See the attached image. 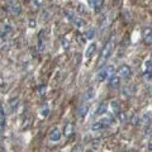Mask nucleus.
I'll return each instance as SVG.
<instances>
[{"label": "nucleus", "instance_id": "9b49d317", "mask_svg": "<svg viewBox=\"0 0 152 152\" xmlns=\"http://www.w3.org/2000/svg\"><path fill=\"white\" fill-rule=\"evenodd\" d=\"M74 133V124L72 123H67L65 125V129H63V134H65L66 137H71Z\"/></svg>", "mask_w": 152, "mask_h": 152}, {"label": "nucleus", "instance_id": "bb28decb", "mask_svg": "<svg viewBox=\"0 0 152 152\" xmlns=\"http://www.w3.org/2000/svg\"><path fill=\"white\" fill-rule=\"evenodd\" d=\"M150 151H152V143H150Z\"/></svg>", "mask_w": 152, "mask_h": 152}, {"label": "nucleus", "instance_id": "f3484780", "mask_svg": "<svg viewBox=\"0 0 152 152\" xmlns=\"http://www.w3.org/2000/svg\"><path fill=\"white\" fill-rule=\"evenodd\" d=\"M92 98H94V90H91V89H90V90H87V91L85 92V94H84L82 100H84V101H86V103H87V101H90Z\"/></svg>", "mask_w": 152, "mask_h": 152}, {"label": "nucleus", "instance_id": "ddd939ff", "mask_svg": "<svg viewBox=\"0 0 152 152\" xmlns=\"http://www.w3.org/2000/svg\"><path fill=\"white\" fill-rule=\"evenodd\" d=\"M119 82H120V77H119V76H117L115 74H114L112 77L109 79V84H110L112 87H117L118 85H119Z\"/></svg>", "mask_w": 152, "mask_h": 152}, {"label": "nucleus", "instance_id": "dca6fc26", "mask_svg": "<svg viewBox=\"0 0 152 152\" xmlns=\"http://www.w3.org/2000/svg\"><path fill=\"white\" fill-rule=\"evenodd\" d=\"M104 128H105V125L103 124V122H101V120L95 122V123L91 125V130H101V129H104Z\"/></svg>", "mask_w": 152, "mask_h": 152}, {"label": "nucleus", "instance_id": "a878e982", "mask_svg": "<svg viewBox=\"0 0 152 152\" xmlns=\"http://www.w3.org/2000/svg\"><path fill=\"white\" fill-rule=\"evenodd\" d=\"M42 4V0H33V6L34 8H39Z\"/></svg>", "mask_w": 152, "mask_h": 152}, {"label": "nucleus", "instance_id": "39448f33", "mask_svg": "<svg viewBox=\"0 0 152 152\" xmlns=\"http://www.w3.org/2000/svg\"><path fill=\"white\" fill-rule=\"evenodd\" d=\"M130 75H132V70H130V67L127 66V65L120 66L119 70H118V76H119L120 79H128Z\"/></svg>", "mask_w": 152, "mask_h": 152}, {"label": "nucleus", "instance_id": "393cba45", "mask_svg": "<svg viewBox=\"0 0 152 152\" xmlns=\"http://www.w3.org/2000/svg\"><path fill=\"white\" fill-rule=\"evenodd\" d=\"M151 120V113H147L142 117V123H147V122Z\"/></svg>", "mask_w": 152, "mask_h": 152}, {"label": "nucleus", "instance_id": "f257e3e1", "mask_svg": "<svg viewBox=\"0 0 152 152\" xmlns=\"http://www.w3.org/2000/svg\"><path fill=\"white\" fill-rule=\"evenodd\" d=\"M113 48H114V42L108 41L103 47V49H101V52H100V57H99V61H98V66L100 67V69L104 66V63H107L108 58L110 57V54L113 52Z\"/></svg>", "mask_w": 152, "mask_h": 152}, {"label": "nucleus", "instance_id": "7ed1b4c3", "mask_svg": "<svg viewBox=\"0 0 152 152\" xmlns=\"http://www.w3.org/2000/svg\"><path fill=\"white\" fill-rule=\"evenodd\" d=\"M65 15H66V18L70 20L71 23H72L75 27H77V28H81L85 25V22L81 19V18H79L77 15H75L72 11H70V10H65Z\"/></svg>", "mask_w": 152, "mask_h": 152}, {"label": "nucleus", "instance_id": "6ab92c4d", "mask_svg": "<svg viewBox=\"0 0 152 152\" xmlns=\"http://www.w3.org/2000/svg\"><path fill=\"white\" fill-rule=\"evenodd\" d=\"M39 114H41L42 118L47 117L48 114H49V108H48V105H43V107H42V109L39 110Z\"/></svg>", "mask_w": 152, "mask_h": 152}, {"label": "nucleus", "instance_id": "f8f14e48", "mask_svg": "<svg viewBox=\"0 0 152 152\" xmlns=\"http://www.w3.org/2000/svg\"><path fill=\"white\" fill-rule=\"evenodd\" d=\"M4 128H5V114H4L3 108L0 107V133L4 132Z\"/></svg>", "mask_w": 152, "mask_h": 152}, {"label": "nucleus", "instance_id": "5701e85b", "mask_svg": "<svg viewBox=\"0 0 152 152\" xmlns=\"http://www.w3.org/2000/svg\"><path fill=\"white\" fill-rule=\"evenodd\" d=\"M16 105H18V98H14V99H11L10 100V104H9V107L11 110H14V109H16Z\"/></svg>", "mask_w": 152, "mask_h": 152}, {"label": "nucleus", "instance_id": "1a4fd4ad", "mask_svg": "<svg viewBox=\"0 0 152 152\" xmlns=\"http://www.w3.org/2000/svg\"><path fill=\"white\" fill-rule=\"evenodd\" d=\"M87 110H89L87 103H86V104H82V105H80V107L77 108V115H79V118H80V119H82V118L86 115Z\"/></svg>", "mask_w": 152, "mask_h": 152}, {"label": "nucleus", "instance_id": "c85d7f7f", "mask_svg": "<svg viewBox=\"0 0 152 152\" xmlns=\"http://www.w3.org/2000/svg\"><path fill=\"white\" fill-rule=\"evenodd\" d=\"M124 152H128V151H124Z\"/></svg>", "mask_w": 152, "mask_h": 152}, {"label": "nucleus", "instance_id": "423d86ee", "mask_svg": "<svg viewBox=\"0 0 152 152\" xmlns=\"http://www.w3.org/2000/svg\"><path fill=\"white\" fill-rule=\"evenodd\" d=\"M37 46H38V51L42 52L44 49V46H46V36H44V31H41L38 33V39H37Z\"/></svg>", "mask_w": 152, "mask_h": 152}, {"label": "nucleus", "instance_id": "0eeeda50", "mask_svg": "<svg viewBox=\"0 0 152 152\" xmlns=\"http://www.w3.org/2000/svg\"><path fill=\"white\" fill-rule=\"evenodd\" d=\"M109 108V104L107 103V101H101V103L96 107V110H95V115H103V114L107 113Z\"/></svg>", "mask_w": 152, "mask_h": 152}, {"label": "nucleus", "instance_id": "a211bd4d", "mask_svg": "<svg viewBox=\"0 0 152 152\" xmlns=\"http://www.w3.org/2000/svg\"><path fill=\"white\" fill-rule=\"evenodd\" d=\"M110 107H112V110L114 114H118L120 112V108H119V103H118L117 100H113L110 103Z\"/></svg>", "mask_w": 152, "mask_h": 152}, {"label": "nucleus", "instance_id": "4468645a", "mask_svg": "<svg viewBox=\"0 0 152 152\" xmlns=\"http://www.w3.org/2000/svg\"><path fill=\"white\" fill-rule=\"evenodd\" d=\"M143 32H145V42L147 44H152V29L146 28Z\"/></svg>", "mask_w": 152, "mask_h": 152}, {"label": "nucleus", "instance_id": "20e7f679", "mask_svg": "<svg viewBox=\"0 0 152 152\" xmlns=\"http://www.w3.org/2000/svg\"><path fill=\"white\" fill-rule=\"evenodd\" d=\"M62 137V132H61V129L58 128V127H54V128L51 129V132L48 134V138H49V141H52V142H58L61 139Z\"/></svg>", "mask_w": 152, "mask_h": 152}, {"label": "nucleus", "instance_id": "cd10ccee", "mask_svg": "<svg viewBox=\"0 0 152 152\" xmlns=\"http://www.w3.org/2000/svg\"><path fill=\"white\" fill-rule=\"evenodd\" d=\"M0 152H3V151H1V150H0Z\"/></svg>", "mask_w": 152, "mask_h": 152}, {"label": "nucleus", "instance_id": "f03ea898", "mask_svg": "<svg viewBox=\"0 0 152 152\" xmlns=\"http://www.w3.org/2000/svg\"><path fill=\"white\" fill-rule=\"evenodd\" d=\"M114 66L113 65H108V66H103L100 69V71L96 75V80L98 81H105V80H109L114 75Z\"/></svg>", "mask_w": 152, "mask_h": 152}, {"label": "nucleus", "instance_id": "6e6552de", "mask_svg": "<svg viewBox=\"0 0 152 152\" xmlns=\"http://www.w3.org/2000/svg\"><path fill=\"white\" fill-rule=\"evenodd\" d=\"M145 77L152 79V61H146L145 63Z\"/></svg>", "mask_w": 152, "mask_h": 152}, {"label": "nucleus", "instance_id": "412c9836", "mask_svg": "<svg viewBox=\"0 0 152 152\" xmlns=\"http://www.w3.org/2000/svg\"><path fill=\"white\" fill-rule=\"evenodd\" d=\"M9 10H10L14 15H18L19 13H20V6H19V5H10V6H9Z\"/></svg>", "mask_w": 152, "mask_h": 152}, {"label": "nucleus", "instance_id": "2eb2a0df", "mask_svg": "<svg viewBox=\"0 0 152 152\" xmlns=\"http://www.w3.org/2000/svg\"><path fill=\"white\" fill-rule=\"evenodd\" d=\"M90 4H91V6L94 8V10L99 11L101 8V4H103V0H90Z\"/></svg>", "mask_w": 152, "mask_h": 152}, {"label": "nucleus", "instance_id": "b1692460", "mask_svg": "<svg viewBox=\"0 0 152 152\" xmlns=\"http://www.w3.org/2000/svg\"><path fill=\"white\" fill-rule=\"evenodd\" d=\"M46 86L44 85H41L39 87H38V94H39V96H44V94H46Z\"/></svg>", "mask_w": 152, "mask_h": 152}, {"label": "nucleus", "instance_id": "aec40b11", "mask_svg": "<svg viewBox=\"0 0 152 152\" xmlns=\"http://www.w3.org/2000/svg\"><path fill=\"white\" fill-rule=\"evenodd\" d=\"M94 36H95V31H94L92 28L87 29V31L85 32V38H86V39H92V38H94Z\"/></svg>", "mask_w": 152, "mask_h": 152}, {"label": "nucleus", "instance_id": "9d476101", "mask_svg": "<svg viewBox=\"0 0 152 152\" xmlns=\"http://www.w3.org/2000/svg\"><path fill=\"white\" fill-rule=\"evenodd\" d=\"M95 49H96V44L95 43H90V44H89L86 47V49H85V58H90L92 54H94Z\"/></svg>", "mask_w": 152, "mask_h": 152}, {"label": "nucleus", "instance_id": "4be33fe9", "mask_svg": "<svg viewBox=\"0 0 152 152\" xmlns=\"http://www.w3.org/2000/svg\"><path fill=\"white\" fill-rule=\"evenodd\" d=\"M9 32H10V27H9L8 24H5V25L3 27V31H1V33H0V36L4 37V36H6Z\"/></svg>", "mask_w": 152, "mask_h": 152}]
</instances>
